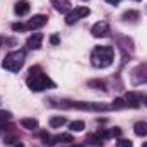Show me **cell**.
Here are the masks:
<instances>
[{
    "label": "cell",
    "mask_w": 147,
    "mask_h": 147,
    "mask_svg": "<svg viewBox=\"0 0 147 147\" xmlns=\"http://www.w3.org/2000/svg\"><path fill=\"white\" fill-rule=\"evenodd\" d=\"M132 82L137 84H147V65H139L132 72Z\"/></svg>",
    "instance_id": "7"
},
{
    "label": "cell",
    "mask_w": 147,
    "mask_h": 147,
    "mask_svg": "<svg viewBox=\"0 0 147 147\" xmlns=\"http://www.w3.org/2000/svg\"><path fill=\"white\" fill-rule=\"evenodd\" d=\"M125 106H127V101L121 99V98H116L113 101V108H125Z\"/></svg>",
    "instance_id": "23"
},
{
    "label": "cell",
    "mask_w": 147,
    "mask_h": 147,
    "mask_svg": "<svg viewBox=\"0 0 147 147\" xmlns=\"http://www.w3.org/2000/svg\"><path fill=\"white\" fill-rule=\"evenodd\" d=\"M84 128H86V123H84L82 120H75V121L70 123V130H72V132H82Z\"/></svg>",
    "instance_id": "17"
},
{
    "label": "cell",
    "mask_w": 147,
    "mask_h": 147,
    "mask_svg": "<svg viewBox=\"0 0 147 147\" xmlns=\"http://www.w3.org/2000/svg\"><path fill=\"white\" fill-rule=\"evenodd\" d=\"M144 103H146V106H147V96H144V99H142Z\"/></svg>",
    "instance_id": "31"
},
{
    "label": "cell",
    "mask_w": 147,
    "mask_h": 147,
    "mask_svg": "<svg viewBox=\"0 0 147 147\" xmlns=\"http://www.w3.org/2000/svg\"><path fill=\"white\" fill-rule=\"evenodd\" d=\"M26 84H28V87L31 89V91H45V89H53L55 87V82L46 75V74L39 72V69L34 67V69H31L29 70V75H28V79H26Z\"/></svg>",
    "instance_id": "1"
},
{
    "label": "cell",
    "mask_w": 147,
    "mask_h": 147,
    "mask_svg": "<svg viewBox=\"0 0 147 147\" xmlns=\"http://www.w3.org/2000/svg\"><path fill=\"white\" fill-rule=\"evenodd\" d=\"M14 147H24V144H22V142H17V144H16Z\"/></svg>",
    "instance_id": "30"
},
{
    "label": "cell",
    "mask_w": 147,
    "mask_h": 147,
    "mask_svg": "<svg viewBox=\"0 0 147 147\" xmlns=\"http://www.w3.org/2000/svg\"><path fill=\"white\" fill-rule=\"evenodd\" d=\"M10 118H12V113L10 111L0 110V123H7V121H10Z\"/></svg>",
    "instance_id": "20"
},
{
    "label": "cell",
    "mask_w": 147,
    "mask_h": 147,
    "mask_svg": "<svg viewBox=\"0 0 147 147\" xmlns=\"http://www.w3.org/2000/svg\"><path fill=\"white\" fill-rule=\"evenodd\" d=\"M89 14H91V9H89V7H75L74 10H70V12L65 16V22H67V24H74V22H77L79 19L87 17Z\"/></svg>",
    "instance_id": "5"
},
{
    "label": "cell",
    "mask_w": 147,
    "mask_h": 147,
    "mask_svg": "<svg viewBox=\"0 0 147 147\" xmlns=\"http://www.w3.org/2000/svg\"><path fill=\"white\" fill-rule=\"evenodd\" d=\"M84 2H87V0H84Z\"/></svg>",
    "instance_id": "34"
},
{
    "label": "cell",
    "mask_w": 147,
    "mask_h": 147,
    "mask_svg": "<svg viewBox=\"0 0 147 147\" xmlns=\"http://www.w3.org/2000/svg\"><path fill=\"white\" fill-rule=\"evenodd\" d=\"M55 140H57V142L70 144V142H74V137L70 135V134H60V135H57V137H55Z\"/></svg>",
    "instance_id": "18"
},
{
    "label": "cell",
    "mask_w": 147,
    "mask_h": 147,
    "mask_svg": "<svg viewBox=\"0 0 147 147\" xmlns=\"http://www.w3.org/2000/svg\"><path fill=\"white\" fill-rule=\"evenodd\" d=\"M41 43H43V34L41 33H34L33 36H29L28 38V48L29 50H38L39 46H41Z\"/></svg>",
    "instance_id": "11"
},
{
    "label": "cell",
    "mask_w": 147,
    "mask_h": 147,
    "mask_svg": "<svg viewBox=\"0 0 147 147\" xmlns=\"http://www.w3.org/2000/svg\"><path fill=\"white\" fill-rule=\"evenodd\" d=\"M116 147H134V144H132V140H128V139H120V140L116 142Z\"/></svg>",
    "instance_id": "22"
},
{
    "label": "cell",
    "mask_w": 147,
    "mask_h": 147,
    "mask_svg": "<svg viewBox=\"0 0 147 147\" xmlns=\"http://www.w3.org/2000/svg\"><path fill=\"white\" fill-rule=\"evenodd\" d=\"M86 142H89L91 146H94V147H101L103 146V140H101V137H98V134H96V135H87Z\"/></svg>",
    "instance_id": "16"
},
{
    "label": "cell",
    "mask_w": 147,
    "mask_h": 147,
    "mask_svg": "<svg viewBox=\"0 0 147 147\" xmlns=\"http://www.w3.org/2000/svg\"><path fill=\"white\" fill-rule=\"evenodd\" d=\"M12 29L14 31H24V29H28L24 24H21V22H16V24H12Z\"/></svg>",
    "instance_id": "26"
},
{
    "label": "cell",
    "mask_w": 147,
    "mask_h": 147,
    "mask_svg": "<svg viewBox=\"0 0 147 147\" xmlns=\"http://www.w3.org/2000/svg\"><path fill=\"white\" fill-rule=\"evenodd\" d=\"M55 106H62V108H77V110H91V111H108L111 110V106L108 105H92V103H65V101H60V103H55Z\"/></svg>",
    "instance_id": "4"
},
{
    "label": "cell",
    "mask_w": 147,
    "mask_h": 147,
    "mask_svg": "<svg viewBox=\"0 0 147 147\" xmlns=\"http://www.w3.org/2000/svg\"><path fill=\"white\" fill-rule=\"evenodd\" d=\"M46 22H48V17L43 16V14H38V16H33V17L28 21L26 28H28V29H39V28H43Z\"/></svg>",
    "instance_id": "8"
},
{
    "label": "cell",
    "mask_w": 147,
    "mask_h": 147,
    "mask_svg": "<svg viewBox=\"0 0 147 147\" xmlns=\"http://www.w3.org/2000/svg\"><path fill=\"white\" fill-rule=\"evenodd\" d=\"M24 60H26V51L24 50L10 51V53L5 55V58L2 62V67L9 72H19L24 65Z\"/></svg>",
    "instance_id": "3"
},
{
    "label": "cell",
    "mask_w": 147,
    "mask_h": 147,
    "mask_svg": "<svg viewBox=\"0 0 147 147\" xmlns=\"http://www.w3.org/2000/svg\"><path fill=\"white\" fill-rule=\"evenodd\" d=\"M144 96L140 92H135V91H128L127 96H125V101H127V106H132V108H137L140 103H142Z\"/></svg>",
    "instance_id": "9"
},
{
    "label": "cell",
    "mask_w": 147,
    "mask_h": 147,
    "mask_svg": "<svg viewBox=\"0 0 147 147\" xmlns=\"http://www.w3.org/2000/svg\"><path fill=\"white\" fill-rule=\"evenodd\" d=\"M65 118L63 116H53L51 120H50V127L51 128H58V127H62V125H65Z\"/></svg>",
    "instance_id": "15"
},
{
    "label": "cell",
    "mask_w": 147,
    "mask_h": 147,
    "mask_svg": "<svg viewBox=\"0 0 147 147\" xmlns=\"http://www.w3.org/2000/svg\"><path fill=\"white\" fill-rule=\"evenodd\" d=\"M89 86H91V87H92V86H98V89H105V82H103V80H91Z\"/></svg>",
    "instance_id": "25"
},
{
    "label": "cell",
    "mask_w": 147,
    "mask_h": 147,
    "mask_svg": "<svg viewBox=\"0 0 147 147\" xmlns=\"http://www.w3.org/2000/svg\"><path fill=\"white\" fill-rule=\"evenodd\" d=\"M91 33H92L94 38H106L111 33L110 24H108L106 21H99V22H96V24L91 28Z\"/></svg>",
    "instance_id": "6"
},
{
    "label": "cell",
    "mask_w": 147,
    "mask_h": 147,
    "mask_svg": "<svg viewBox=\"0 0 147 147\" xmlns=\"http://www.w3.org/2000/svg\"><path fill=\"white\" fill-rule=\"evenodd\" d=\"M50 43H51V45H60V36L51 34V36H50Z\"/></svg>",
    "instance_id": "27"
},
{
    "label": "cell",
    "mask_w": 147,
    "mask_h": 147,
    "mask_svg": "<svg viewBox=\"0 0 147 147\" xmlns=\"http://www.w3.org/2000/svg\"><path fill=\"white\" fill-rule=\"evenodd\" d=\"M137 2H140V0H137Z\"/></svg>",
    "instance_id": "35"
},
{
    "label": "cell",
    "mask_w": 147,
    "mask_h": 147,
    "mask_svg": "<svg viewBox=\"0 0 147 147\" xmlns=\"http://www.w3.org/2000/svg\"><path fill=\"white\" fill-rule=\"evenodd\" d=\"M72 147H82V146H72Z\"/></svg>",
    "instance_id": "33"
},
{
    "label": "cell",
    "mask_w": 147,
    "mask_h": 147,
    "mask_svg": "<svg viewBox=\"0 0 147 147\" xmlns=\"http://www.w3.org/2000/svg\"><path fill=\"white\" fill-rule=\"evenodd\" d=\"M41 140H43V144H46V146H53L57 140H55V137H51L50 134H41Z\"/></svg>",
    "instance_id": "19"
},
{
    "label": "cell",
    "mask_w": 147,
    "mask_h": 147,
    "mask_svg": "<svg viewBox=\"0 0 147 147\" xmlns=\"http://www.w3.org/2000/svg\"><path fill=\"white\" fill-rule=\"evenodd\" d=\"M106 2H108L110 5H118V3H120L121 0H106Z\"/></svg>",
    "instance_id": "29"
},
{
    "label": "cell",
    "mask_w": 147,
    "mask_h": 147,
    "mask_svg": "<svg viewBox=\"0 0 147 147\" xmlns=\"http://www.w3.org/2000/svg\"><path fill=\"white\" fill-rule=\"evenodd\" d=\"M21 125H22V128H26V130H36L38 128V120L36 118H22V120H21Z\"/></svg>",
    "instance_id": "13"
},
{
    "label": "cell",
    "mask_w": 147,
    "mask_h": 147,
    "mask_svg": "<svg viewBox=\"0 0 147 147\" xmlns=\"http://www.w3.org/2000/svg\"><path fill=\"white\" fill-rule=\"evenodd\" d=\"M121 135V130L120 128H113L111 130V137H120Z\"/></svg>",
    "instance_id": "28"
},
{
    "label": "cell",
    "mask_w": 147,
    "mask_h": 147,
    "mask_svg": "<svg viewBox=\"0 0 147 147\" xmlns=\"http://www.w3.org/2000/svg\"><path fill=\"white\" fill-rule=\"evenodd\" d=\"M142 147H147V142H144V144H142Z\"/></svg>",
    "instance_id": "32"
},
{
    "label": "cell",
    "mask_w": 147,
    "mask_h": 147,
    "mask_svg": "<svg viewBox=\"0 0 147 147\" xmlns=\"http://www.w3.org/2000/svg\"><path fill=\"white\" fill-rule=\"evenodd\" d=\"M98 137H101V140H108V139L111 137V132L105 130V128H101V130L98 132Z\"/></svg>",
    "instance_id": "24"
},
{
    "label": "cell",
    "mask_w": 147,
    "mask_h": 147,
    "mask_svg": "<svg viewBox=\"0 0 147 147\" xmlns=\"http://www.w3.org/2000/svg\"><path fill=\"white\" fill-rule=\"evenodd\" d=\"M29 9H31V5H29L28 0H19V2L16 3V7H14V12H16L17 16H26V14L29 12Z\"/></svg>",
    "instance_id": "12"
},
{
    "label": "cell",
    "mask_w": 147,
    "mask_h": 147,
    "mask_svg": "<svg viewBox=\"0 0 147 147\" xmlns=\"http://www.w3.org/2000/svg\"><path fill=\"white\" fill-rule=\"evenodd\" d=\"M50 2H51L53 9H55V10H58L60 14H69V12H70V9H72L70 0H50Z\"/></svg>",
    "instance_id": "10"
},
{
    "label": "cell",
    "mask_w": 147,
    "mask_h": 147,
    "mask_svg": "<svg viewBox=\"0 0 147 147\" xmlns=\"http://www.w3.org/2000/svg\"><path fill=\"white\" fill-rule=\"evenodd\" d=\"M115 50L111 46H96L91 53V63L96 69H106L113 63Z\"/></svg>",
    "instance_id": "2"
},
{
    "label": "cell",
    "mask_w": 147,
    "mask_h": 147,
    "mask_svg": "<svg viewBox=\"0 0 147 147\" xmlns=\"http://www.w3.org/2000/svg\"><path fill=\"white\" fill-rule=\"evenodd\" d=\"M137 17H139V12L137 10H128V12L123 14V19L125 21H135Z\"/></svg>",
    "instance_id": "21"
},
{
    "label": "cell",
    "mask_w": 147,
    "mask_h": 147,
    "mask_svg": "<svg viewBox=\"0 0 147 147\" xmlns=\"http://www.w3.org/2000/svg\"><path fill=\"white\" fill-rule=\"evenodd\" d=\"M134 132H135V135H139V137H146L147 135V123L146 121H137L135 127H134Z\"/></svg>",
    "instance_id": "14"
}]
</instances>
